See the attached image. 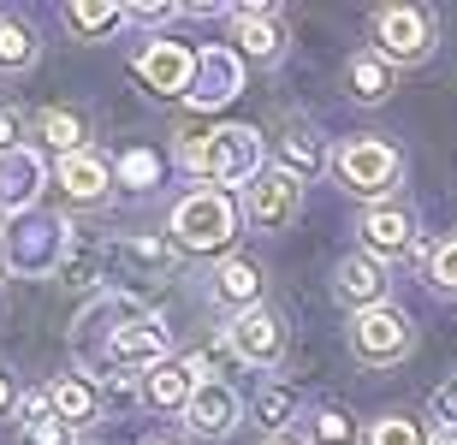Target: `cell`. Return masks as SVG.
I'll list each match as a JSON object with an SVG mask.
<instances>
[{
  "label": "cell",
  "mask_w": 457,
  "mask_h": 445,
  "mask_svg": "<svg viewBox=\"0 0 457 445\" xmlns=\"http://www.w3.org/2000/svg\"><path fill=\"white\" fill-rule=\"evenodd\" d=\"M356 243H362V256L374 261H404L416 250V208L410 202H374L356 214Z\"/></svg>",
  "instance_id": "cell-13"
},
{
  "label": "cell",
  "mask_w": 457,
  "mask_h": 445,
  "mask_svg": "<svg viewBox=\"0 0 457 445\" xmlns=\"http://www.w3.org/2000/svg\"><path fill=\"white\" fill-rule=\"evenodd\" d=\"M24 125L36 131V113L24 119V107H6V102H0V149H24Z\"/></svg>",
  "instance_id": "cell-34"
},
{
  "label": "cell",
  "mask_w": 457,
  "mask_h": 445,
  "mask_svg": "<svg viewBox=\"0 0 457 445\" xmlns=\"http://www.w3.org/2000/svg\"><path fill=\"white\" fill-rule=\"evenodd\" d=\"M428 285L445 297H457V238H440L428 250Z\"/></svg>",
  "instance_id": "cell-31"
},
{
  "label": "cell",
  "mask_w": 457,
  "mask_h": 445,
  "mask_svg": "<svg viewBox=\"0 0 457 445\" xmlns=\"http://www.w3.org/2000/svg\"><path fill=\"white\" fill-rule=\"evenodd\" d=\"M78 445H96V440H78Z\"/></svg>",
  "instance_id": "cell-41"
},
{
  "label": "cell",
  "mask_w": 457,
  "mask_h": 445,
  "mask_svg": "<svg viewBox=\"0 0 457 445\" xmlns=\"http://www.w3.org/2000/svg\"><path fill=\"white\" fill-rule=\"evenodd\" d=\"M54 185V167L42 161V149H0V214L18 220V214H36L42 190Z\"/></svg>",
  "instance_id": "cell-14"
},
{
  "label": "cell",
  "mask_w": 457,
  "mask_h": 445,
  "mask_svg": "<svg viewBox=\"0 0 457 445\" xmlns=\"http://www.w3.org/2000/svg\"><path fill=\"white\" fill-rule=\"evenodd\" d=\"M0 238H6V232H0ZM0 274H6V243H0Z\"/></svg>",
  "instance_id": "cell-40"
},
{
  "label": "cell",
  "mask_w": 457,
  "mask_h": 445,
  "mask_svg": "<svg viewBox=\"0 0 457 445\" xmlns=\"http://www.w3.org/2000/svg\"><path fill=\"white\" fill-rule=\"evenodd\" d=\"M60 285H71V292H96L107 279V243H96L89 232H71L66 256H60Z\"/></svg>",
  "instance_id": "cell-26"
},
{
  "label": "cell",
  "mask_w": 457,
  "mask_h": 445,
  "mask_svg": "<svg viewBox=\"0 0 457 445\" xmlns=\"http://www.w3.org/2000/svg\"><path fill=\"white\" fill-rule=\"evenodd\" d=\"M179 167L208 190H250L268 172V143L255 125H214V131H179Z\"/></svg>",
  "instance_id": "cell-1"
},
{
  "label": "cell",
  "mask_w": 457,
  "mask_h": 445,
  "mask_svg": "<svg viewBox=\"0 0 457 445\" xmlns=\"http://www.w3.org/2000/svg\"><path fill=\"white\" fill-rule=\"evenodd\" d=\"M237 208H244L250 232L279 238V232H291V226H297V214H303V178H291V172L268 167L250 190H244V202H237Z\"/></svg>",
  "instance_id": "cell-9"
},
{
  "label": "cell",
  "mask_w": 457,
  "mask_h": 445,
  "mask_svg": "<svg viewBox=\"0 0 457 445\" xmlns=\"http://www.w3.org/2000/svg\"><path fill=\"white\" fill-rule=\"evenodd\" d=\"M42 392H48V410L60 416L66 428L89 433L96 422H102V404H107V398H102V386H96V375H78V368H71V375H54Z\"/></svg>",
  "instance_id": "cell-21"
},
{
  "label": "cell",
  "mask_w": 457,
  "mask_h": 445,
  "mask_svg": "<svg viewBox=\"0 0 457 445\" xmlns=\"http://www.w3.org/2000/svg\"><path fill=\"white\" fill-rule=\"evenodd\" d=\"M137 445H190V433H167V428H161V433H143Z\"/></svg>",
  "instance_id": "cell-37"
},
{
  "label": "cell",
  "mask_w": 457,
  "mask_h": 445,
  "mask_svg": "<svg viewBox=\"0 0 457 445\" xmlns=\"http://www.w3.org/2000/svg\"><path fill=\"white\" fill-rule=\"evenodd\" d=\"M42 60V36L24 12H0V78H30Z\"/></svg>",
  "instance_id": "cell-25"
},
{
  "label": "cell",
  "mask_w": 457,
  "mask_h": 445,
  "mask_svg": "<svg viewBox=\"0 0 457 445\" xmlns=\"http://www.w3.org/2000/svg\"><path fill=\"white\" fill-rule=\"evenodd\" d=\"M60 24L71 30V42H107L113 30H125V6L119 0H71V6H60Z\"/></svg>",
  "instance_id": "cell-27"
},
{
  "label": "cell",
  "mask_w": 457,
  "mask_h": 445,
  "mask_svg": "<svg viewBox=\"0 0 457 445\" xmlns=\"http://www.w3.org/2000/svg\"><path fill=\"white\" fill-rule=\"evenodd\" d=\"M273 167L309 185V178H321V172L333 167V149H327V137L309 119H286L279 137H273Z\"/></svg>",
  "instance_id": "cell-18"
},
{
  "label": "cell",
  "mask_w": 457,
  "mask_h": 445,
  "mask_svg": "<svg viewBox=\"0 0 457 445\" xmlns=\"http://www.w3.org/2000/svg\"><path fill=\"white\" fill-rule=\"evenodd\" d=\"M250 416H255V428H268V440L291 433V422H303V410H297V392H291L286 380H268V386L255 392Z\"/></svg>",
  "instance_id": "cell-28"
},
{
  "label": "cell",
  "mask_w": 457,
  "mask_h": 445,
  "mask_svg": "<svg viewBox=\"0 0 457 445\" xmlns=\"http://www.w3.org/2000/svg\"><path fill=\"white\" fill-rule=\"evenodd\" d=\"M190 398H196V375H190L179 357L161 362V368H149V375H137V404L154 410V416H185Z\"/></svg>",
  "instance_id": "cell-22"
},
{
  "label": "cell",
  "mask_w": 457,
  "mask_h": 445,
  "mask_svg": "<svg viewBox=\"0 0 457 445\" xmlns=\"http://www.w3.org/2000/svg\"><path fill=\"white\" fill-rule=\"evenodd\" d=\"M18 398H24V386H18V375L0 362V422H12V416H18Z\"/></svg>",
  "instance_id": "cell-36"
},
{
  "label": "cell",
  "mask_w": 457,
  "mask_h": 445,
  "mask_svg": "<svg viewBox=\"0 0 457 445\" xmlns=\"http://www.w3.org/2000/svg\"><path fill=\"white\" fill-rule=\"evenodd\" d=\"M262 445H309V440H297V433H279V440H262Z\"/></svg>",
  "instance_id": "cell-39"
},
{
  "label": "cell",
  "mask_w": 457,
  "mask_h": 445,
  "mask_svg": "<svg viewBox=\"0 0 457 445\" xmlns=\"http://www.w3.org/2000/svg\"><path fill=\"white\" fill-rule=\"evenodd\" d=\"M161 362H172V326L161 321V315H131V321L119 326L113 339H107L102 362L96 368H119V375H149V368H161Z\"/></svg>",
  "instance_id": "cell-8"
},
{
  "label": "cell",
  "mask_w": 457,
  "mask_h": 445,
  "mask_svg": "<svg viewBox=\"0 0 457 445\" xmlns=\"http://www.w3.org/2000/svg\"><path fill=\"white\" fill-rule=\"evenodd\" d=\"M428 445H457V428H434V433H428Z\"/></svg>",
  "instance_id": "cell-38"
},
{
  "label": "cell",
  "mask_w": 457,
  "mask_h": 445,
  "mask_svg": "<svg viewBox=\"0 0 457 445\" xmlns=\"http://www.w3.org/2000/svg\"><path fill=\"white\" fill-rule=\"evenodd\" d=\"M386 261L362 256V250H351V256H339V268H333V297H339L351 315H362V309H380L386 303Z\"/></svg>",
  "instance_id": "cell-20"
},
{
  "label": "cell",
  "mask_w": 457,
  "mask_h": 445,
  "mask_svg": "<svg viewBox=\"0 0 457 445\" xmlns=\"http://www.w3.org/2000/svg\"><path fill=\"white\" fill-rule=\"evenodd\" d=\"M369 36L386 66H422L428 54L440 48V24H434L428 6H380L369 18Z\"/></svg>",
  "instance_id": "cell-7"
},
{
  "label": "cell",
  "mask_w": 457,
  "mask_h": 445,
  "mask_svg": "<svg viewBox=\"0 0 457 445\" xmlns=\"http://www.w3.org/2000/svg\"><path fill=\"white\" fill-rule=\"evenodd\" d=\"M78 226L66 220V214H18L12 226H6V274L12 279H54L60 274V256H66V243Z\"/></svg>",
  "instance_id": "cell-5"
},
{
  "label": "cell",
  "mask_w": 457,
  "mask_h": 445,
  "mask_svg": "<svg viewBox=\"0 0 457 445\" xmlns=\"http://www.w3.org/2000/svg\"><path fill=\"white\" fill-rule=\"evenodd\" d=\"M303 440L309 445H356V416L327 398V404H315V410L303 416Z\"/></svg>",
  "instance_id": "cell-29"
},
{
  "label": "cell",
  "mask_w": 457,
  "mask_h": 445,
  "mask_svg": "<svg viewBox=\"0 0 457 445\" xmlns=\"http://www.w3.org/2000/svg\"><path fill=\"white\" fill-rule=\"evenodd\" d=\"M179 422H185L190 440L220 445V440H232V433L244 428V398H237L232 380H208V386H196V398H190V410L179 416Z\"/></svg>",
  "instance_id": "cell-15"
},
{
  "label": "cell",
  "mask_w": 457,
  "mask_h": 445,
  "mask_svg": "<svg viewBox=\"0 0 457 445\" xmlns=\"http://www.w3.org/2000/svg\"><path fill=\"white\" fill-rule=\"evenodd\" d=\"M237 89H244V60H237V48H203L196 54V78H190V95H185L196 113L226 107Z\"/></svg>",
  "instance_id": "cell-17"
},
{
  "label": "cell",
  "mask_w": 457,
  "mask_h": 445,
  "mask_svg": "<svg viewBox=\"0 0 457 445\" xmlns=\"http://www.w3.org/2000/svg\"><path fill=\"white\" fill-rule=\"evenodd\" d=\"M226 350H232V362H244V368H255V375H279L291 357V333H286V315L273 303H255L244 309V315H232V321L220 326Z\"/></svg>",
  "instance_id": "cell-6"
},
{
  "label": "cell",
  "mask_w": 457,
  "mask_h": 445,
  "mask_svg": "<svg viewBox=\"0 0 457 445\" xmlns=\"http://www.w3.org/2000/svg\"><path fill=\"white\" fill-rule=\"evenodd\" d=\"M392 89H398V66H386L374 48H362V54H351V60H345V95H351L356 107L392 102Z\"/></svg>",
  "instance_id": "cell-24"
},
{
  "label": "cell",
  "mask_w": 457,
  "mask_h": 445,
  "mask_svg": "<svg viewBox=\"0 0 457 445\" xmlns=\"http://www.w3.org/2000/svg\"><path fill=\"white\" fill-rule=\"evenodd\" d=\"M333 178H339V190L356 196L362 208L392 202L398 185H404V154L386 137H345L339 149H333Z\"/></svg>",
  "instance_id": "cell-3"
},
{
  "label": "cell",
  "mask_w": 457,
  "mask_h": 445,
  "mask_svg": "<svg viewBox=\"0 0 457 445\" xmlns=\"http://www.w3.org/2000/svg\"><path fill=\"white\" fill-rule=\"evenodd\" d=\"M428 416H434V428H457V380L434 386V398H428Z\"/></svg>",
  "instance_id": "cell-35"
},
{
  "label": "cell",
  "mask_w": 457,
  "mask_h": 445,
  "mask_svg": "<svg viewBox=\"0 0 457 445\" xmlns=\"http://www.w3.org/2000/svg\"><path fill=\"white\" fill-rule=\"evenodd\" d=\"M345 350H351L356 368L386 375V368L410 362V350H416V321H410L398 303L362 309V315H351V326H345Z\"/></svg>",
  "instance_id": "cell-4"
},
{
  "label": "cell",
  "mask_w": 457,
  "mask_h": 445,
  "mask_svg": "<svg viewBox=\"0 0 457 445\" xmlns=\"http://www.w3.org/2000/svg\"><path fill=\"white\" fill-rule=\"evenodd\" d=\"M237 226H244V208L232 202V190H190L179 196L167 214V238L179 243V256H220L232 250Z\"/></svg>",
  "instance_id": "cell-2"
},
{
  "label": "cell",
  "mask_w": 457,
  "mask_h": 445,
  "mask_svg": "<svg viewBox=\"0 0 457 445\" xmlns=\"http://www.w3.org/2000/svg\"><path fill=\"white\" fill-rule=\"evenodd\" d=\"M36 137H42V149H54V161L84 154L89 149V113H84V107H71V102L36 107Z\"/></svg>",
  "instance_id": "cell-23"
},
{
  "label": "cell",
  "mask_w": 457,
  "mask_h": 445,
  "mask_svg": "<svg viewBox=\"0 0 457 445\" xmlns=\"http://www.w3.org/2000/svg\"><path fill=\"white\" fill-rule=\"evenodd\" d=\"M107 261H113L131 285H167L185 256H179V243H172L167 232H119V238L107 243Z\"/></svg>",
  "instance_id": "cell-12"
},
{
  "label": "cell",
  "mask_w": 457,
  "mask_h": 445,
  "mask_svg": "<svg viewBox=\"0 0 457 445\" xmlns=\"http://www.w3.org/2000/svg\"><path fill=\"white\" fill-rule=\"evenodd\" d=\"M18 440H24V445H78V440H84V433H78V428H66V422H60V416H42V422H24V428H18Z\"/></svg>",
  "instance_id": "cell-32"
},
{
  "label": "cell",
  "mask_w": 457,
  "mask_h": 445,
  "mask_svg": "<svg viewBox=\"0 0 457 445\" xmlns=\"http://www.w3.org/2000/svg\"><path fill=\"white\" fill-rule=\"evenodd\" d=\"M232 18V48L237 60H250V66H279L291 48V30H286V12L268 6V0H250V6H226Z\"/></svg>",
  "instance_id": "cell-11"
},
{
  "label": "cell",
  "mask_w": 457,
  "mask_h": 445,
  "mask_svg": "<svg viewBox=\"0 0 457 445\" xmlns=\"http://www.w3.org/2000/svg\"><path fill=\"white\" fill-rule=\"evenodd\" d=\"M362 445H428V433H422V422H416V416L380 410L369 428H362Z\"/></svg>",
  "instance_id": "cell-30"
},
{
  "label": "cell",
  "mask_w": 457,
  "mask_h": 445,
  "mask_svg": "<svg viewBox=\"0 0 457 445\" xmlns=\"http://www.w3.org/2000/svg\"><path fill=\"white\" fill-rule=\"evenodd\" d=\"M137 78L154 89V95H190V78H196V54L185 42H167L154 36L149 48L137 54Z\"/></svg>",
  "instance_id": "cell-19"
},
{
  "label": "cell",
  "mask_w": 457,
  "mask_h": 445,
  "mask_svg": "<svg viewBox=\"0 0 457 445\" xmlns=\"http://www.w3.org/2000/svg\"><path fill=\"white\" fill-rule=\"evenodd\" d=\"M208 303L226 309V321L244 315V309H255V303H268V274H262V261L220 256V261H214V274H208Z\"/></svg>",
  "instance_id": "cell-16"
},
{
  "label": "cell",
  "mask_w": 457,
  "mask_h": 445,
  "mask_svg": "<svg viewBox=\"0 0 457 445\" xmlns=\"http://www.w3.org/2000/svg\"><path fill=\"white\" fill-rule=\"evenodd\" d=\"M172 18H185V6H167V0H154V6H125V24H143V30H167Z\"/></svg>",
  "instance_id": "cell-33"
},
{
  "label": "cell",
  "mask_w": 457,
  "mask_h": 445,
  "mask_svg": "<svg viewBox=\"0 0 457 445\" xmlns=\"http://www.w3.org/2000/svg\"><path fill=\"white\" fill-rule=\"evenodd\" d=\"M113 185H119L113 161L96 154V149L54 161V190H60V208H66V214H96V208H107L113 202Z\"/></svg>",
  "instance_id": "cell-10"
}]
</instances>
